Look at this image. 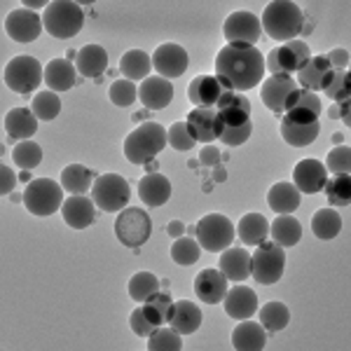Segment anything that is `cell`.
I'll return each mask as SVG.
<instances>
[{
  "label": "cell",
  "instance_id": "6da1fadb",
  "mask_svg": "<svg viewBox=\"0 0 351 351\" xmlns=\"http://www.w3.org/2000/svg\"><path fill=\"white\" fill-rule=\"evenodd\" d=\"M216 77L234 92H248L265 77V56L251 45H225L216 56Z\"/></svg>",
  "mask_w": 351,
  "mask_h": 351
},
{
  "label": "cell",
  "instance_id": "7a4b0ae2",
  "mask_svg": "<svg viewBox=\"0 0 351 351\" xmlns=\"http://www.w3.org/2000/svg\"><path fill=\"white\" fill-rule=\"evenodd\" d=\"M263 24L265 33L269 38L279 43H291L295 40L298 33H302V24H304V14L300 10L298 3H291V0H274L267 8L263 10Z\"/></svg>",
  "mask_w": 351,
  "mask_h": 351
},
{
  "label": "cell",
  "instance_id": "3957f363",
  "mask_svg": "<svg viewBox=\"0 0 351 351\" xmlns=\"http://www.w3.org/2000/svg\"><path fill=\"white\" fill-rule=\"evenodd\" d=\"M167 143V129L160 122H143L124 138V157L136 167L148 164L160 155Z\"/></svg>",
  "mask_w": 351,
  "mask_h": 351
},
{
  "label": "cell",
  "instance_id": "277c9868",
  "mask_svg": "<svg viewBox=\"0 0 351 351\" xmlns=\"http://www.w3.org/2000/svg\"><path fill=\"white\" fill-rule=\"evenodd\" d=\"M43 26L52 38L68 40V38L77 36L84 26V12L80 3L73 0H54L47 3L43 14Z\"/></svg>",
  "mask_w": 351,
  "mask_h": 351
},
{
  "label": "cell",
  "instance_id": "5b68a950",
  "mask_svg": "<svg viewBox=\"0 0 351 351\" xmlns=\"http://www.w3.org/2000/svg\"><path fill=\"white\" fill-rule=\"evenodd\" d=\"M26 211L33 216H52L64 206V188L52 178H36L26 185V192L21 197Z\"/></svg>",
  "mask_w": 351,
  "mask_h": 351
},
{
  "label": "cell",
  "instance_id": "8992f818",
  "mask_svg": "<svg viewBox=\"0 0 351 351\" xmlns=\"http://www.w3.org/2000/svg\"><path fill=\"white\" fill-rule=\"evenodd\" d=\"M197 241H199L202 251L208 253H223L225 248L232 246L234 241V225L223 213H206L199 223H197Z\"/></svg>",
  "mask_w": 351,
  "mask_h": 351
},
{
  "label": "cell",
  "instance_id": "52a82bcc",
  "mask_svg": "<svg viewBox=\"0 0 351 351\" xmlns=\"http://www.w3.org/2000/svg\"><path fill=\"white\" fill-rule=\"evenodd\" d=\"M286 251L274 241H263L251 256V274L258 284L271 286L284 276Z\"/></svg>",
  "mask_w": 351,
  "mask_h": 351
},
{
  "label": "cell",
  "instance_id": "ba28073f",
  "mask_svg": "<svg viewBox=\"0 0 351 351\" xmlns=\"http://www.w3.org/2000/svg\"><path fill=\"white\" fill-rule=\"evenodd\" d=\"M129 197H132V190H129V183L120 173H104L92 185V199L101 211H122L129 204Z\"/></svg>",
  "mask_w": 351,
  "mask_h": 351
},
{
  "label": "cell",
  "instance_id": "9c48e42d",
  "mask_svg": "<svg viewBox=\"0 0 351 351\" xmlns=\"http://www.w3.org/2000/svg\"><path fill=\"white\" fill-rule=\"evenodd\" d=\"M43 80H45V71L40 61L33 59V56L19 54L5 66V84L16 94L33 92V89L40 87Z\"/></svg>",
  "mask_w": 351,
  "mask_h": 351
},
{
  "label": "cell",
  "instance_id": "30bf717a",
  "mask_svg": "<svg viewBox=\"0 0 351 351\" xmlns=\"http://www.w3.org/2000/svg\"><path fill=\"white\" fill-rule=\"evenodd\" d=\"M152 234V220L143 208H122L115 220V237L127 248H141Z\"/></svg>",
  "mask_w": 351,
  "mask_h": 351
},
{
  "label": "cell",
  "instance_id": "8fae6325",
  "mask_svg": "<svg viewBox=\"0 0 351 351\" xmlns=\"http://www.w3.org/2000/svg\"><path fill=\"white\" fill-rule=\"evenodd\" d=\"M309 59V45L302 40H291L271 49L269 56L265 59V68H269L271 75H291V73H298Z\"/></svg>",
  "mask_w": 351,
  "mask_h": 351
},
{
  "label": "cell",
  "instance_id": "7c38bea8",
  "mask_svg": "<svg viewBox=\"0 0 351 351\" xmlns=\"http://www.w3.org/2000/svg\"><path fill=\"white\" fill-rule=\"evenodd\" d=\"M223 36L228 45H251L256 47V43L263 36V24L253 12H232L225 19L223 26Z\"/></svg>",
  "mask_w": 351,
  "mask_h": 351
},
{
  "label": "cell",
  "instance_id": "4fadbf2b",
  "mask_svg": "<svg viewBox=\"0 0 351 351\" xmlns=\"http://www.w3.org/2000/svg\"><path fill=\"white\" fill-rule=\"evenodd\" d=\"M190 66V56L180 45L176 43H164L155 49L152 54V68L157 71V75L167 77V80H173V77H180Z\"/></svg>",
  "mask_w": 351,
  "mask_h": 351
},
{
  "label": "cell",
  "instance_id": "5bb4252c",
  "mask_svg": "<svg viewBox=\"0 0 351 351\" xmlns=\"http://www.w3.org/2000/svg\"><path fill=\"white\" fill-rule=\"evenodd\" d=\"M43 16H38L33 10H12L5 16V33L14 43H33L43 33Z\"/></svg>",
  "mask_w": 351,
  "mask_h": 351
},
{
  "label": "cell",
  "instance_id": "9a60e30c",
  "mask_svg": "<svg viewBox=\"0 0 351 351\" xmlns=\"http://www.w3.org/2000/svg\"><path fill=\"white\" fill-rule=\"evenodd\" d=\"M295 89L300 87L291 75H269L260 87V99L271 112H286V104Z\"/></svg>",
  "mask_w": 351,
  "mask_h": 351
},
{
  "label": "cell",
  "instance_id": "2e32d148",
  "mask_svg": "<svg viewBox=\"0 0 351 351\" xmlns=\"http://www.w3.org/2000/svg\"><path fill=\"white\" fill-rule=\"evenodd\" d=\"M225 89H232V87L216 75H197L195 80L190 82L188 96L192 104H195V108H216L220 94H223Z\"/></svg>",
  "mask_w": 351,
  "mask_h": 351
},
{
  "label": "cell",
  "instance_id": "e0dca14e",
  "mask_svg": "<svg viewBox=\"0 0 351 351\" xmlns=\"http://www.w3.org/2000/svg\"><path fill=\"white\" fill-rule=\"evenodd\" d=\"M326 180H328V171L324 167V162L319 160H302L295 164L293 169V185L300 192H307V195H316L326 188Z\"/></svg>",
  "mask_w": 351,
  "mask_h": 351
},
{
  "label": "cell",
  "instance_id": "ac0fdd59",
  "mask_svg": "<svg viewBox=\"0 0 351 351\" xmlns=\"http://www.w3.org/2000/svg\"><path fill=\"white\" fill-rule=\"evenodd\" d=\"M332 68L326 56H311V59L298 71V87L307 92H324L328 82L332 80Z\"/></svg>",
  "mask_w": 351,
  "mask_h": 351
},
{
  "label": "cell",
  "instance_id": "d6986e66",
  "mask_svg": "<svg viewBox=\"0 0 351 351\" xmlns=\"http://www.w3.org/2000/svg\"><path fill=\"white\" fill-rule=\"evenodd\" d=\"M96 204L94 199L84 195H71L68 199H64V206H61V216H64V223L73 230H87L89 225L96 220Z\"/></svg>",
  "mask_w": 351,
  "mask_h": 351
},
{
  "label": "cell",
  "instance_id": "ffe728a7",
  "mask_svg": "<svg viewBox=\"0 0 351 351\" xmlns=\"http://www.w3.org/2000/svg\"><path fill=\"white\" fill-rule=\"evenodd\" d=\"M138 99L148 110H164L173 101V84L162 75L145 77L138 87Z\"/></svg>",
  "mask_w": 351,
  "mask_h": 351
},
{
  "label": "cell",
  "instance_id": "44dd1931",
  "mask_svg": "<svg viewBox=\"0 0 351 351\" xmlns=\"http://www.w3.org/2000/svg\"><path fill=\"white\" fill-rule=\"evenodd\" d=\"M195 293L202 302L218 304L228 295V279L220 269L206 267L195 276Z\"/></svg>",
  "mask_w": 351,
  "mask_h": 351
},
{
  "label": "cell",
  "instance_id": "7402d4cb",
  "mask_svg": "<svg viewBox=\"0 0 351 351\" xmlns=\"http://www.w3.org/2000/svg\"><path fill=\"white\" fill-rule=\"evenodd\" d=\"M223 304H225V314H228L230 319H237V321L253 319V314L258 311V295H256V291L248 286H234L228 291Z\"/></svg>",
  "mask_w": 351,
  "mask_h": 351
},
{
  "label": "cell",
  "instance_id": "603a6c76",
  "mask_svg": "<svg viewBox=\"0 0 351 351\" xmlns=\"http://www.w3.org/2000/svg\"><path fill=\"white\" fill-rule=\"evenodd\" d=\"M232 347L237 351H260L267 347V330L263 324H256L253 319H243L232 330Z\"/></svg>",
  "mask_w": 351,
  "mask_h": 351
},
{
  "label": "cell",
  "instance_id": "cb8c5ba5",
  "mask_svg": "<svg viewBox=\"0 0 351 351\" xmlns=\"http://www.w3.org/2000/svg\"><path fill=\"white\" fill-rule=\"evenodd\" d=\"M218 269L223 271L228 281L241 284V281H246L248 276H251V253L243 251V248H234V246L225 248V251L220 253Z\"/></svg>",
  "mask_w": 351,
  "mask_h": 351
},
{
  "label": "cell",
  "instance_id": "d4e9b609",
  "mask_svg": "<svg viewBox=\"0 0 351 351\" xmlns=\"http://www.w3.org/2000/svg\"><path fill=\"white\" fill-rule=\"evenodd\" d=\"M138 197L145 206H164L171 199V183H169L167 176L162 173H148L138 180Z\"/></svg>",
  "mask_w": 351,
  "mask_h": 351
},
{
  "label": "cell",
  "instance_id": "484cf974",
  "mask_svg": "<svg viewBox=\"0 0 351 351\" xmlns=\"http://www.w3.org/2000/svg\"><path fill=\"white\" fill-rule=\"evenodd\" d=\"M75 68L82 77H101L108 71V52L101 45H84L75 52Z\"/></svg>",
  "mask_w": 351,
  "mask_h": 351
},
{
  "label": "cell",
  "instance_id": "4316f807",
  "mask_svg": "<svg viewBox=\"0 0 351 351\" xmlns=\"http://www.w3.org/2000/svg\"><path fill=\"white\" fill-rule=\"evenodd\" d=\"M77 68L68 59H52L45 66V84L49 92H68L75 87Z\"/></svg>",
  "mask_w": 351,
  "mask_h": 351
},
{
  "label": "cell",
  "instance_id": "83f0119b",
  "mask_svg": "<svg viewBox=\"0 0 351 351\" xmlns=\"http://www.w3.org/2000/svg\"><path fill=\"white\" fill-rule=\"evenodd\" d=\"M188 129L195 141L202 143H211L218 138V120H216V108H192L188 115Z\"/></svg>",
  "mask_w": 351,
  "mask_h": 351
},
{
  "label": "cell",
  "instance_id": "f1b7e54d",
  "mask_svg": "<svg viewBox=\"0 0 351 351\" xmlns=\"http://www.w3.org/2000/svg\"><path fill=\"white\" fill-rule=\"evenodd\" d=\"M169 326L176 332H180V335H192L202 326V309L195 302H190V300H178V302H173Z\"/></svg>",
  "mask_w": 351,
  "mask_h": 351
},
{
  "label": "cell",
  "instance_id": "f546056e",
  "mask_svg": "<svg viewBox=\"0 0 351 351\" xmlns=\"http://www.w3.org/2000/svg\"><path fill=\"white\" fill-rule=\"evenodd\" d=\"M319 132H321V122L314 120V122H291V120H281V138L286 141L288 145L293 148H307V145L314 143L319 138Z\"/></svg>",
  "mask_w": 351,
  "mask_h": 351
},
{
  "label": "cell",
  "instance_id": "4dcf8cb0",
  "mask_svg": "<svg viewBox=\"0 0 351 351\" xmlns=\"http://www.w3.org/2000/svg\"><path fill=\"white\" fill-rule=\"evenodd\" d=\"M5 132L10 138L28 141L38 132V117L31 108H12L5 115Z\"/></svg>",
  "mask_w": 351,
  "mask_h": 351
},
{
  "label": "cell",
  "instance_id": "1f68e13d",
  "mask_svg": "<svg viewBox=\"0 0 351 351\" xmlns=\"http://www.w3.org/2000/svg\"><path fill=\"white\" fill-rule=\"evenodd\" d=\"M300 199H302V192H300L293 183H276V185H271L267 192L269 208L274 213H279V216L298 211Z\"/></svg>",
  "mask_w": 351,
  "mask_h": 351
},
{
  "label": "cell",
  "instance_id": "d6a6232c",
  "mask_svg": "<svg viewBox=\"0 0 351 351\" xmlns=\"http://www.w3.org/2000/svg\"><path fill=\"white\" fill-rule=\"evenodd\" d=\"M269 237L274 243H279L281 248H291L302 239V225L298 218H293L291 213L286 216H276L269 223Z\"/></svg>",
  "mask_w": 351,
  "mask_h": 351
},
{
  "label": "cell",
  "instance_id": "836d02e7",
  "mask_svg": "<svg viewBox=\"0 0 351 351\" xmlns=\"http://www.w3.org/2000/svg\"><path fill=\"white\" fill-rule=\"evenodd\" d=\"M237 234L246 246H260L269 237V220L260 213H246L237 225Z\"/></svg>",
  "mask_w": 351,
  "mask_h": 351
},
{
  "label": "cell",
  "instance_id": "e575fe53",
  "mask_svg": "<svg viewBox=\"0 0 351 351\" xmlns=\"http://www.w3.org/2000/svg\"><path fill=\"white\" fill-rule=\"evenodd\" d=\"M311 232L316 234V239L330 241L342 232V216L335 208H319L311 218Z\"/></svg>",
  "mask_w": 351,
  "mask_h": 351
},
{
  "label": "cell",
  "instance_id": "d590c367",
  "mask_svg": "<svg viewBox=\"0 0 351 351\" xmlns=\"http://www.w3.org/2000/svg\"><path fill=\"white\" fill-rule=\"evenodd\" d=\"M152 68V56H148L143 49H129L120 59V71L124 80H145Z\"/></svg>",
  "mask_w": 351,
  "mask_h": 351
},
{
  "label": "cell",
  "instance_id": "8d00e7d4",
  "mask_svg": "<svg viewBox=\"0 0 351 351\" xmlns=\"http://www.w3.org/2000/svg\"><path fill=\"white\" fill-rule=\"evenodd\" d=\"M94 185L92 169L82 167V164H71L61 171V188L71 195H84Z\"/></svg>",
  "mask_w": 351,
  "mask_h": 351
},
{
  "label": "cell",
  "instance_id": "74e56055",
  "mask_svg": "<svg viewBox=\"0 0 351 351\" xmlns=\"http://www.w3.org/2000/svg\"><path fill=\"white\" fill-rule=\"evenodd\" d=\"M143 311L157 328L169 326V321H171V311H173V300L169 298V293L157 291L155 295L143 302Z\"/></svg>",
  "mask_w": 351,
  "mask_h": 351
},
{
  "label": "cell",
  "instance_id": "f35d334b",
  "mask_svg": "<svg viewBox=\"0 0 351 351\" xmlns=\"http://www.w3.org/2000/svg\"><path fill=\"white\" fill-rule=\"evenodd\" d=\"M260 324L267 332H279L291 324V311L284 302H267L260 307Z\"/></svg>",
  "mask_w": 351,
  "mask_h": 351
},
{
  "label": "cell",
  "instance_id": "ab89813d",
  "mask_svg": "<svg viewBox=\"0 0 351 351\" xmlns=\"http://www.w3.org/2000/svg\"><path fill=\"white\" fill-rule=\"evenodd\" d=\"M160 291V281H157L155 274L150 271H138L129 279V295H132L134 302H141L143 304L145 300L152 298L155 293Z\"/></svg>",
  "mask_w": 351,
  "mask_h": 351
},
{
  "label": "cell",
  "instance_id": "60d3db41",
  "mask_svg": "<svg viewBox=\"0 0 351 351\" xmlns=\"http://www.w3.org/2000/svg\"><path fill=\"white\" fill-rule=\"evenodd\" d=\"M326 195L332 206H349L351 202V176L335 173L330 180H326Z\"/></svg>",
  "mask_w": 351,
  "mask_h": 351
},
{
  "label": "cell",
  "instance_id": "b9f144b4",
  "mask_svg": "<svg viewBox=\"0 0 351 351\" xmlns=\"http://www.w3.org/2000/svg\"><path fill=\"white\" fill-rule=\"evenodd\" d=\"M12 160L24 171H31V169H36L43 162V148L36 141H19L12 150Z\"/></svg>",
  "mask_w": 351,
  "mask_h": 351
},
{
  "label": "cell",
  "instance_id": "7bdbcfd3",
  "mask_svg": "<svg viewBox=\"0 0 351 351\" xmlns=\"http://www.w3.org/2000/svg\"><path fill=\"white\" fill-rule=\"evenodd\" d=\"M202 256V246L199 241L190 239V237H178L171 246V260L176 265H183V267H190L195 265Z\"/></svg>",
  "mask_w": 351,
  "mask_h": 351
},
{
  "label": "cell",
  "instance_id": "ee69618b",
  "mask_svg": "<svg viewBox=\"0 0 351 351\" xmlns=\"http://www.w3.org/2000/svg\"><path fill=\"white\" fill-rule=\"evenodd\" d=\"M31 110L38 120H45V122L56 120L61 112V101H59V96H56V92H38L31 104Z\"/></svg>",
  "mask_w": 351,
  "mask_h": 351
},
{
  "label": "cell",
  "instance_id": "f6af8a7d",
  "mask_svg": "<svg viewBox=\"0 0 351 351\" xmlns=\"http://www.w3.org/2000/svg\"><path fill=\"white\" fill-rule=\"evenodd\" d=\"M183 342H180V332H176L173 328H157L155 332L148 337V349L150 351H180Z\"/></svg>",
  "mask_w": 351,
  "mask_h": 351
},
{
  "label": "cell",
  "instance_id": "bcb514c9",
  "mask_svg": "<svg viewBox=\"0 0 351 351\" xmlns=\"http://www.w3.org/2000/svg\"><path fill=\"white\" fill-rule=\"evenodd\" d=\"M351 75L349 71H335L332 73V80L328 82V87L324 89L328 99L337 101V104H344V101H349L351 96Z\"/></svg>",
  "mask_w": 351,
  "mask_h": 351
},
{
  "label": "cell",
  "instance_id": "7dc6e473",
  "mask_svg": "<svg viewBox=\"0 0 351 351\" xmlns=\"http://www.w3.org/2000/svg\"><path fill=\"white\" fill-rule=\"evenodd\" d=\"M288 108H304V110L314 112L316 117H321L324 106H321V99L314 92H307V89H295V92L291 94V99H288V104H286V110Z\"/></svg>",
  "mask_w": 351,
  "mask_h": 351
},
{
  "label": "cell",
  "instance_id": "c3c4849f",
  "mask_svg": "<svg viewBox=\"0 0 351 351\" xmlns=\"http://www.w3.org/2000/svg\"><path fill=\"white\" fill-rule=\"evenodd\" d=\"M167 138H169V145L173 150H180V152H188L195 148V138H192L190 129H188V122H173L171 129L167 132Z\"/></svg>",
  "mask_w": 351,
  "mask_h": 351
},
{
  "label": "cell",
  "instance_id": "681fc988",
  "mask_svg": "<svg viewBox=\"0 0 351 351\" xmlns=\"http://www.w3.org/2000/svg\"><path fill=\"white\" fill-rule=\"evenodd\" d=\"M138 96V87L132 80H115L110 84V101L120 108H127L132 106Z\"/></svg>",
  "mask_w": 351,
  "mask_h": 351
},
{
  "label": "cell",
  "instance_id": "f907efd6",
  "mask_svg": "<svg viewBox=\"0 0 351 351\" xmlns=\"http://www.w3.org/2000/svg\"><path fill=\"white\" fill-rule=\"evenodd\" d=\"M253 134V120L241 124V127H225L218 132V141H223L225 145H230V148H239V145L246 143L248 138H251Z\"/></svg>",
  "mask_w": 351,
  "mask_h": 351
},
{
  "label": "cell",
  "instance_id": "816d5d0a",
  "mask_svg": "<svg viewBox=\"0 0 351 351\" xmlns=\"http://www.w3.org/2000/svg\"><path fill=\"white\" fill-rule=\"evenodd\" d=\"M324 167H326V171H330V173H349V169H351L349 145H337L335 150L328 152Z\"/></svg>",
  "mask_w": 351,
  "mask_h": 351
},
{
  "label": "cell",
  "instance_id": "f5cc1de1",
  "mask_svg": "<svg viewBox=\"0 0 351 351\" xmlns=\"http://www.w3.org/2000/svg\"><path fill=\"white\" fill-rule=\"evenodd\" d=\"M129 326H132V330H134L138 337H150L152 332L157 330V326L152 324L148 316H145L143 307H136V309L132 311V319H129Z\"/></svg>",
  "mask_w": 351,
  "mask_h": 351
},
{
  "label": "cell",
  "instance_id": "db71d44e",
  "mask_svg": "<svg viewBox=\"0 0 351 351\" xmlns=\"http://www.w3.org/2000/svg\"><path fill=\"white\" fill-rule=\"evenodd\" d=\"M328 64H330L332 71H349V52L347 49H332L328 52Z\"/></svg>",
  "mask_w": 351,
  "mask_h": 351
},
{
  "label": "cell",
  "instance_id": "11a10c76",
  "mask_svg": "<svg viewBox=\"0 0 351 351\" xmlns=\"http://www.w3.org/2000/svg\"><path fill=\"white\" fill-rule=\"evenodd\" d=\"M14 183H16L14 171L8 164H3V167H0V195H10V192L14 190Z\"/></svg>",
  "mask_w": 351,
  "mask_h": 351
},
{
  "label": "cell",
  "instance_id": "9f6ffc18",
  "mask_svg": "<svg viewBox=\"0 0 351 351\" xmlns=\"http://www.w3.org/2000/svg\"><path fill=\"white\" fill-rule=\"evenodd\" d=\"M286 120L307 124V122H314V120H319V117H316L314 112L304 110V108H288V110H286Z\"/></svg>",
  "mask_w": 351,
  "mask_h": 351
},
{
  "label": "cell",
  "instance_id": "6f0895ef",
  "mask_svg": "<svg viewBox=\"0 0 351 351\" xmlns=\"http://www.w3.org/2000/svg\"><path fill=\"white\" fill-rule=\"evenodd\" d=\"M202 164H206V167H213V164H218V157H220V152L216 150V148H211V145H208V148H204L202 150Z\"/></svg>",
  "mask_w": 351,
  "mask_h": 351
},
{
  "label": "cell",
  "instance_id": "680465c9",
  "mask_svg": "<svg viewBox=\"0 0 351 351\" xmlns=\"http://www.w3.org/2000/svg\"><path fill=\"white\" fill-rule=\"evenodd\" d=\"M183 230L185 228H183V223H180V220H173V223H169V228H167V232L173 237V239H178V237L183 234Z\"/></svg>",
  "mask_w": 351,
  "mask_h": 351
},
{
  "label": "cell",
  "instance_id": "91938a15",
  "mask_svg": "<svg viewBox=\"0 0 351 351\" xmlns=\"http://www.w3.org/2000/svg\"><path fill=\"white\" fill-rule=\"evenodd\" d=\"M337 112L342 115V122L347 124H351V120H349V101H344V104H337Z\"/></svg>",
  "mask_w": 351,
  "mask_h": 351
},
{
  "label": "cell",
  "instance_id": "94428289",
  "mask_svg": "<svg viewBox=\"0 0 351 351\" xmlns=\"http://www.w3.org/2000/svg\"><path fill=\"white\" fill-rule=\"evenodd\" d=\"M21 5H24V8H47V5H45L43 0H36V3H31V0H24Z\"/></svg>",
  "mask_w": 351,
  "mask_h": 351
},
{
  "label": "cell",
  "instance_id": "6125c7cd",
  "mask_svg": "<svg viewBox=\"0 0 351 351\" xmlns=\"http://www.w3.org/2000/svg\"><path fill=\"white\" fill-rule=\"evenodd\" d=\"M21 180H24V183H26V180H31V173L24 171V173H21Z\"/></svg>",
  "mask_w": 351,
  "mask_h": 351
}]
</instances>
